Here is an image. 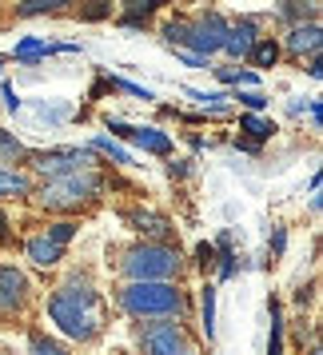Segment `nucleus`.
<instances>
[{"instance_id": "obj_31", "label": "nucleus", "mask_w": 323, "mask_h": 355, "mask_svg": "<svg viewBox=\"0 0 323 355\" xmlns=\"http://www.w3.org/2000/svg\"><path fill=\"white\" fill-rule=\"evenodd\" d=\"M0 240H8V220H4V211H0Z\"/></svg>"}, {"instance_id": "obj_11", "label": "nucleus", "mask_w": 323, "mask_h": 355, "mask_svg": "<svg viewBox=\"0 0 323 355\" xmlns=\"http://www.w3.org/2000/svg\"><path fill=\"white\" fill-rule=\"evenodd\" d=\"M291 52H299V56H320V24H299V28H291Z\"/></svg>"}, {"instance_id": "obj_17", "label": "nucleus", "mask_w": 323, "mask_h": 355, "mask_svg": "<svg viewBox=\"0 0 323 355\" xmlns=\"http://www.w3.org/2000/svg\"><path fill=\"white\" fill-rule=\"evenodd\" d=\"M49 44H40V40H20L17 49H12V56L17 60H36V56H49Z\"/></svg>"}, {"instance_id": "obj_28", "label": "nucleus", "mask_w": 323, "mask_h": 355, "mask_svg": "<svg viewBox=\"0 0 323 355\" xmlns=\"http://www.w3.org/2000/svg\"><path fill=\"white\" fill-rule=\"evenodd\" d=\"M240 100L252 108V112H259V108H268V96H259V92H240Z\"/></svg>"}, {"instance_id": "obj_22", "label": "nucleus", "mask_w": 323, "mask_h": 355, "mask_svg": "<svg viewBox=\"0 0 323 355\" xmlns=\"http://www.w3.org/2000/svg\"><path fill=\"white\" fill-rule=\"evenodd\" d=\"M216 76L227 84H256V72H243V68H216Z\"/></svg>"}, {"instance_id": "obj_20", "label": "nucleus", "mask_w": 323, "mask_h": 355, "mask_svg": "<svg viewBox=\"0 0 323 355\" xmlns=\"http://www.w3.org/2000/svg\"><path fill=\"white\" fill-rule=\"evenodd\" d=\"M240 124H243V132H252L256 140H268V136L275 132V124H268V120H259V116H243Z\"/></svg>"}, {"instance_id": "obj_12", "label": "nucleus", "mask_w": 323, "mask_h": 355, "mask_svg": "<svg viewBox=\"0 0 323 355\" xmlns=\"http://www.w3.org/2000/svg\"><path fill=\"white\" fill-rule=\"evenodd\" d=\"M60 256H64V248H60V243H52L49 236L28 240V259H33V263H40V268H52Z\"/></svg>"}, {"instance_id": "obj_26", "label": "nucleus", "mask_w": 323, "mask_h": 355, "mask_svg": "<svg viewBox=\"0 0 323 355\" xmlns=\"http://www.w3.org/2000/svg\"><path fill=\"white\" fill-rule=\"evenodd\" d=\"M0 156H24V148H20L12 136H4V132H0Z\"/></svg>"}, {"instance_id": "obj_21", "label": "nucleus", "mask_w": 323, "mask_h": 355, "mask_svg": "<svg viewBox=\"0 0 323 355\" xmlns=\"http://www.w3.org/2000/svg\"><path fill=\"white\" fill-rule=\"evenodd\" d=\"M80 17L84 20H104V17H112V0H88L80 8Z\"/></svg>"}, {"instance_id": "obj_16", "label": "nucleus", "mask_w": 323, "mask_h": 355, "mask_svg": "<svg viewBox=\"0 0 323 355\" xmlns=\"http://www.w3.org/2000/svg\"><path fill=\"white\" fill-rule=\"evenodd\" d=\"M283 352V320H279V304H272V336H268V355Z\"/></svg>"}, {"instance_id": "obj_1", "label": "nucleus", "mask_w": 323, "mask_h": 355, "mask_svg": "<svg viewBox=\"0 0 323 355\" xmlns=\"http://www.w3.org/2000/svg\"><path fill=\"white\" fill-rule=\"evenodd\" d=\"M49 315L72 339H92L100 331V295L88 284H64L52 291Z\"/></svg>"}, {"instance_id": "obj_15", "label": "nucleus", "mask_w": 323, "mask_h": 355, "mask_svg": "<svg viewBox=\"0 0 323 355\" xmlns=\"http://www.w3.org/2000/svg\"><path fill=\"white\" fill-rule=\"evenodd\" d=\"M0 196H28V180L0 168Z\"/></svg>"}, {"instance_id": "obj_13", "label": "nucleus", "mask_w": 323, "mask_h": 355, "mask_svg": "<svg viewBox=\"0 0 323 355\" xmlns=\"http://www.w3.org/2000/svg\"><path fill=\"white\" fill-rule=\"evenodd\" d=\"M128 224H136L140 232H152V236H168L172 232V224L164 216H156V211H128Z\"/></svg>"}, {"instance_id": "obj_7", "label": "nucleus", "mask_w": 323, "mask_h": 355, "mask_svg": "<svg viewBox=\"0 0 323 355\" xmlns=\"http://www.w3.org/2000/svg\"><path fill=\"white\" fill-rule=\"evenodd\" d=\"M84 164H88V152H76V148H68V152H40L36 156V172L40 176H68V172H80Z\"/></svg>"}, {"instance_id": "obj_9", "label": "nucleus", "mask_w": 323, "mask_h": 355, "mask_svg": "<svg viewBox=\"0 0 323 355\" xmlns=\"http://www.w3.org/2000/svg\"><path fill=\"white\" fill-rule=\"evenodd\" d=\"M116 136H128L132 144H140L144 152H156V156H168L172 152V140L156 128H128V124H112Z\"/></svg>"}, {"instance_id": "obj_5", "label": "nucleus", "mask_w": 323, "mask_h": 355, "mask_svg": "<svg viewBox=\"0 0 323 355\" xmlns=\"http://www.w3.org/2000/svg\"><path fill=\"white\" fill-rule=\"evenodd\" d=\"M144 352L148 355H195L192 339L184 336L176 323H152L144 331Z\"/></svg>"}, {"instance_id": "obj_10", "label": "nucleus", "mask_w": 323, "mask_h": 355, "mask_svg": "<svg viewBox=\"0 0 323 355\" xmlns=\"http://www.w3.org/2000/svg\"><path fill=\"white\" fill-rule=\"evenodd\" d=\"M252 44H256V24H252V20H243V24H236V28H227V36H224L227 56L243 60V56L252 52Z\"/></svg>"}, {"instance_id": "obj_6", "label": "nucleus", "mask_w": 323, "mask_h": 355, "mask_svg": "<svg viewBox=\"0 0 323 355\" xmlns=\"http://www.w3.org/2000/svg\"><path fill=\"white\" fill-rule=\"evenodd\" d=\"M224 36H227V24L220 17H208V20H200V24H188V49L208 56V52L224 49Z\"/></svg>"}, {"instance_id": "obj_4", "label": "nucleus", "mask_w": 323, "mask_h": 355, "mask_svg": "<svg viewBox=\"0 0 323 355\" xmlns=\"http://www.w3.org/2000/svg\"><path fill=\"white\" fill-rule=\"evenodd\" d=\"M180 268V256L164 243H144V248H132L124 259V272L132 279H172Z\"/></svg>"}, {"instance_id": "obj_14", "label": "nucleus", "mask_w": 323, "mask_h": 355, "mask_svg": "<svg viewBox=\"0 0 323 355\" xmlns=\"http://www.w3.org/2000/svg\"><path fill=\"white\" fill-rule=\"evenodd\" d=\"M247 56H252V60H256L259 68H272L275 60H279V44H275V40H256Z\"/></svg>"}, {"instance_id": "obj_29", "label": "nucleus", "mask_w": 323, "mask_h": 355, "mask_svg": "<svg viewBox=\"0 0 323 355\" xmlns=\"http://www.w3.org/2000/svg\"><path fill=\"white\" fill-rule=\"evenodd\" d=\"M0 92H4V104H8V108H12V112H17V108H20L17 92H12V88H8V84H0Z\"/></svg>"}, {"instance_id": "obj_23", "label": "nucleus", "mask_w": 323, "mask_h": 355, "mask_svg": "<svg viewBox=\"0 0 323 355\" xmlns=\"http://www.w3.org/2000/svg\"><path fill=\"white\" fill-rule=\"evenodd\" d=\"M92 148H100V152H108V156H112L116 164H132V156H128V152H124V148H116L112 140H96V144H92Z\"/></svg>"}, {"instance_id": "obj_8", "label": "nucleus", "mask_w": 323, "mask_h": 355, "mask_svg": "<svg viewBox=\"0 0 323 355\" xmlns=\"http://www.w3.org/2000/svg\"><path fill=\"white\" fill-rule=\"evenodd\" d=\"M28 295V279L17 268H0V311H17Z\"/></svg>"}, {"instance_id": "obj_27", "label": "nucleus", "mask_w": 323, "mask_h": 355, "mask_svg": "<svg viewBox=\"0 0 323 355\" xmlns=\"http://www.w3.org/2000/svg\"><path fill=\"white\" fill-rule=\"evenodd\" d=\"M33 355H64V352H60L56 343H49V339L36 336V339H33Z\"/></svg>"}, {"instance_id": "obj_18", "label": "nucleus", "mask_w": 323, "mask_h": 355, "mask_svg": "<svg viewBox=\"0 0 323 355\" xmlns=\"http://www.w3.org/2000/svg\"><path fill=\"white\" fill-rule=\"evenodd\" d=\"M60 4H72V0H24L17 12H20V17H40V12H49V8H60Z\"/></svg>"}, {"instance_id": "obj_30", "label": "nucleus", "mask_w": 323, "mask_h": 355, "mask_svg": "<svg viewBox=\"0 0 323 355\" xmlns=\"http://www.w3.org/2000/svg\"><path fill=\"white\" fill-rule=\"evenodd\" d=\"M195 256H200V263H204V268H208V263H211V256H216V252H211L208 243H200V248H195Z\"/></svg>"}, {"instance_id": "obj_24", "label": "nucleus", "mask_w": 323, "mask_h": 355, "mask_svg": "<svg viewBox=\"0 0 323 355\" xmlns=\"http://www.w3.org/2000/svg\"><path fill=\"white\" fill-rule=\"evenodd\" d=\"M72 232H76V227H72V224H56V227H49V240H52V243H60V248H64V243L72 240Z\"/></svg>"}, {"instance_id": "obj_3", "label": "nucleus", "mask_w": 323, "mask_h": 355, "mask_svg": "<svg viewBox=\"0 0 323 355\" xmlns=\"http://www.w3.org/2000/svg\"><path fill=\"white\" fill-rule=\"evenodd\" d=\"M100 192V176L96 172H88V168H80V172H68V176H56L44 188V204H49L52 211H68V208H80L84 200H92V196Z\"/></svg>"}, {"instance_id": "obj_25", "label": "nucleus", "mask_w": 323, "mask_h": 355, "mask_svg": "<svg viewBox=\"0 0 323 355\" xmlns=\"http://www.w3.org/2000/svg\"><path fill=\"white\" fill-rule=\"evenodd\" d=\"M164 36H168L172 44H188V24H168V28H164Z\"/></svg>"}, {"instance_id": "obj_2", "label": "nucleus", "mask_w": 323, "mask_h": 355, "mask_svg": "<svg viewBox=\"0 0 323 355\" xmlns=\"http://www.w3.org/2000/svg\"><path fill=\"white\" fill-rule=\"evenodd\" d=\"M120 304L128 307L132 315H156V320H164V315H180L184 311V295H180L168 279H132L128 288L120 291Z\"/></svg>"}, {"instance_id": "obj_19", "label": "nucleus", "mask_w": 323, "mask_h": 355, "mask_svg": "<svg viewBox=\"0 0 323 355\" xmlns=\"http://www.w3.org/2000/svg\"><path fill=\"white\" fill-rule=\"evenodd\" d=\"M204 331H208V339L216 336V288H204Z\"/></svg>"}]
</instances>
